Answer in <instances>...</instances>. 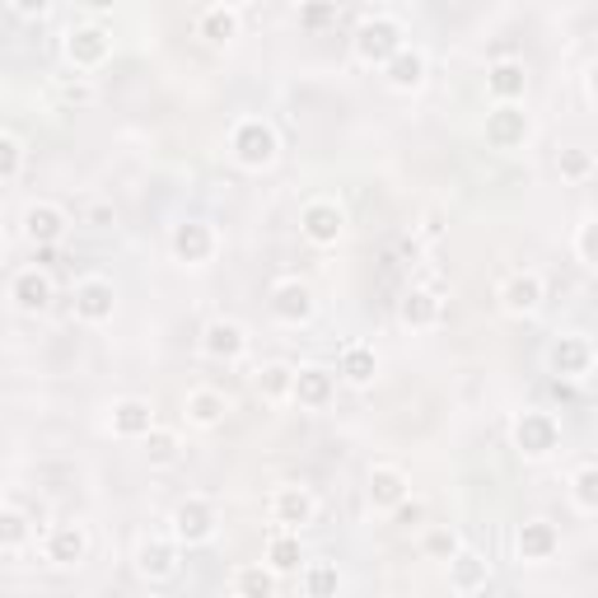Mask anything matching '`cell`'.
<instances>
[{
  "label": "cell",
  "mask_w": 598,
  "mask_h": 598,
  "mask_svg": "<svg viewBox=\"0 0 598 598\" xmlns=\"http://www.w3.org/2000/svg\"><path fill=\"white\" fill-rule=\"evenodd\" d=\"M230 154H234V164L239 169H249V173H262V169H272L276 164V154H280V136L267 117H239L234 122V131H230Z\"/></svg>",
  "instance_id": "1"
},
{
  "label": "cell",
  "mask_w": 598,
  "mask_h": 598,
  "mask_svg": "<svg viewBox=\"0 0 598 598\" xmlns=\"http://www.w3.org/2000/svg\"><path fill=\"white\" fill-rule=\"evenodd\" d=\"M407 47V33H402V24L393 20V14H365L356 38H350V51H356V61L365 66H389L398 51Z\"/></svg>",
  "instance_id": "2"
},
{
  "label": "cell",
  "mask_w": 598,
  "mask_h": 598,
  "mask_svg": "<svg viewBox=\"0 0 598 598\" xmlns=\"http://www.w3.org/2000/svg\"><path fill=\"white\" fill-rule=\"evenodd\" d=\"M216 529H220V515L206 496H187L169 515V538L179 542V548H202V542L216 538Z\"/></svg>",
  "instance_id": "3"
},
{
  "label": "cell",
  "mask_w": 598,
  "mask_h": 598,
  "mask_svg": "<svg viewBox=\"0 0 598 598\" xmlns=\"http://www.w3.org/2000/svg\"><path fill=\"white\" fill-rule=\"evenodd\" d=\"M594 342L585 332H566V337H556L552 350H548V369L556 375V383H585L594 375Z\"/></svg>",
  "instance_id": "4"
},
{
  "label": "cell",
  "mask_w": 598,
  "mask_h": 598,
  "mask_svg": "<svg viewBox=\"0 0 598 598\" xmlns=\"http://www.w3.org/2000/svg\"><path fill=\"white\" fill-rule=\"evenodd\" d=\"M299 234H304L313 249H332V243H342V234H346V210L332 197L304 202V210H299Z\"/></svg>",
  "instance_id": "5"
},
{
  "label": "cell",
  "mask_w": 598,
  "mask_h": 598,
  "mask_svg": "<svg viewBox=\"0 0 598 598\" xmlns=\"http://www.w3.org/2000/svg\"><path fill=\"white\" fill-rule=\"evenodd\" d=\"M169 249L183 267H206V262L220 253V234H216V225H206V220H183V225H173Z\"/></svg>",
  "instance_id": "6"
},
{
  "label": "cell",
  "mask_w": 598,
  "mask_h": 598,
  "mask_svg": "<svg viewBox=\"0 0 598 598\" xmlns=\"http://www.w3.org/2000/svg\"><path fill=\"white\" fill-rule=\"evenodd\" d=\"M515 449L524 453V459H548V453L561 449V421L552 412H519Z\"/></svg>",
  "instance_id": "7"
},
{
  "label": "cell",
  "mask_w": 598,
  "mask_h": 598,
  "mask_svg": "<svg viewBox=\"0 0 598 598\" xmlns=\"http://www.w3.org/2000/svg\"><path fill=\"white\" fill-rule=\"evenodd\" d=\"M108 57H113V33L103 24L90 20V24H76L66 33V61L76 66L80 76H84V70H99Z\"/></svg>",
  "instance_id": "8"
},
{
  "label": "cell",
  "mask_w": 598,
  "mask_h": 598,
  "mask_svg": "<svg viewBox=\"0 0 598 598\" xmlns=\"http://www.w3.org/2000/svg\"><path fill=\"white\" fill-rule=\"evenodd\" d=\"M267 509H272V524H276V529L299 533L304 524H313V515H319V501H313V491H309V486L286 482V486H276V491H272Z\"/></svg>",
  "instance_id": "9"
},
{
  "label": "cell",
  "mask_w": 598,
  "mask_h": 598,
  "mask_svg": "<svg viewBox=\"0 0 598 598\" xmlns=\"http://www.w3.org/2000/svg\"><path fill=\"white\" fill-rule=\"evenodd\" d=\"M529 131H533V122L519 103H496V108L486 113V146L491 150H519L524 140H529Z\"/></svg>",
  "instance_id": "10"
},
{
  "label": "cell",
  "mask_w": 598,
  "mask_h": 598,
  "mask_svg": "<svg viewBox=\"0 0 598 598\" xmlns=\"http://www.w3.org/2000/svg\"><path fill=\"white\" fill-rule=\"evenodd\" d=\"M313 309H319V299L304 280H276L272 286V319L286 323V327H304L313 319Z\"/></svg>",
  "instance_id": "11"
},
{
  "label": "cell",
  "mask_w": 598,
  "mask_h": 598,
  "mask_svg": "<svg viewBox=\"0 0 598 598\" xmlns=\"http://www.w3.org/2000/svg\"><path fill=\"white\" fill-rule=\"evenodd\" d=\"M66 230H70V216L57 202H33L24 210V239L33 243V249H57V243L66 239Z\"/></svg>",
  "instance_id": "12"
},
{
  "label": "cell",
  "mask_w": 598,
  "mask_h": 598,
  "mask_svg": "<svg viewBox=\"0 0 598 598\" xmlns=\"http://www.w3.org/2000/svg\"><path fill=\"white\" fill-rule=\"evenodd\" d=\"M117 313V290H113V280H103V276H84L76 280V319L80 323H108Z\"/></svg>",
  "instance_id": "13"
},
{
  "label": "cell",
  "mask_w": 598,
  "mask_h": 598,
  "mask_svg": "<svg viewBox=\"0 0 598 598\" xmlns=\"http://www.w3.org/2000/svg\"><path fill=\"white\" fill-rule=\"evenodd\" d=\"M542 299H548V280H542L538 272H515L501 286V309L509 313V319H529V313L542 309Z\"/></svg>",
  "instance_id": "14"
},
{
  "label": "cell",
  "mask_w": 598,
  "mask_h": 598,
  "mask_svg": "<svg viewBox=\"0 0 598 598\" xmlns=\"http://www.w3.org/2000/svg\"><path fill=\"white\" fill-rule=\"evenodd\" d=\"M243 350H249V327L234 323V319H210L202 327V356L210 360H243Z\"/></svg>",
  "instance_id": "15"
},
{
  "label": "cell",
  "mask_w": 598,
  "mask_h": 598,
  "mask_svg": "<svg viewBox=\"0 0 598 598\" xmlns=\"http://www.w3.org/2000/svg\"><path fill=\"white\" fill-rule=\"evenodd\" d=\"M43 556L51 561V566H61V571L80 566V561L90 556V529H84V524H57V529L47 533V542H43Z\"/></svg>",
  "instance_id": "16"
},
{
  "label": "cell",
  "mask_w": 598,
  "mask_h": 598,
  "mask_svg": "<svg viewBox=\"0 0 598 598\" xmlns=\"http://www.w3.org/2000/svg\"><path fill=\"white\" fill-rule=\"evenodd\" d=\"M369 505L375 509H383V515H393V509L412 496V478L402 468H393V463H375L369 468Z\"/></svg>",
  "instance_id": "17"
},
{
  "label": "cell",
  "mask_w": 598,
  "mask_h": 598,
  "mask_svg": "<svg viewBox=\"0 0 598 598\" xmlns=\"http://www.w3.org/2000/svg\"><path fill=\"white\" fill-rule=\"evenodd\" d=\"M290 398L299 402V407H309V412H323L332 398H337V375H332L327 365H304V369H295V389Z\"/></svg>",
  "instance_id": "18"
},
{
  "label": "cell",
  "mask_w": 598,
  "mask_h": 598,
  "mask_svg": "<svg viewBox=\"0 0 598 598\" xmlns=\"http://www.w3.org/2000/svg\"><path fill=\"white\" fill-rule=\"evenodd\" d=\"M10 299H14V309L20 313H43L51 299H57V286H51V272L43 267H24V272H14L10 280Z\"/></svg>",
  "instance_id": "19"
},
{
  "label": "cell",
  "mask_w": 598,
  "mask_h": 598,
  "mask_svg": "<svg viewBox=\"0 0 598 598\" xmlns=\"http://www.w3.org/2000/svg\"><path fill=\"white\" fill-rule=\"evenodd\" d=\"M486 94H491V103H524V94H529V70H524V61H515V57L491 61Z\"/></svg>",
  "instance_id": "20"
},
{
  "label": "cell",
  "mask_w": 598,
  "mask_h": 598,
  "mask_svg": "<svg viewBox=\"0 0 598 598\" xmlns=\"http://www.w3.org/2000/svg\"><path fill=\"white\" fill-rule=\"evenodd\" d=\"M515 552H519V561H552L561 552V529H556V524H548V519L519 524Z\"/></svg>",
  "instance_id": "21"
},
{
  "label": "cell",
  "mask_w": 598,
  "mask_h": 598,
  "mask_svg": "<svg viewBox=\"0 0 598 598\" xmlns=\"http://www.w3.org/2000/svg\"><path fill=\"white\" fill-rule=\"evenodd\" d=\"M108 426H113L117 439H146L154 426H160V421H154V407H150L146 398H122V402H113Z\"/></svg>",
  "instance_id": "22"
},
{
  "label": "cell",
  "mask_w": 598,
  "mask_h": 598,
  "mask_svg": "<svg viewBox=\"0 0 598 598\" xmlns=\"http://www.w3.org/2000/svg\"><path fill=\"white\" fill-rule=\"evenodd\" d=\"M230 416V398H225L220 389H192L183 398V421L197 430H216L220 421Z\"/></svg>",
  "instance_id": "23"
},
{
  "label": "cell",
  "mask_w": 598,
  "mask_h": 598,
  "mask_svg": "<svg viewBox=\"0 0 598 598\" xmlns=\"http://www.w3.org/2000/svg\"><path fill=\"white\" fill-rule=\"evenodd\" d=\"M398 319L407 327H416V332H426V327H435L439 319H445V299H439L430 286H412L398 304Z\"/></svg>",
  "instance_id": "24"
},
{
  "label": "cell",
  "mask_w": 598,
  "mask_h": 598,
  "mask_svg": "<svg viewBox=\"0 0 598 598\" xmlns=\"http://www.w3.org/2000/svg\"><path fill=\"white\" fill-rule=\"evenodd\" d=\"M486 579H491V561L482 552L459 548L449 556V589L453 594H478V589H486Z\"/></svg>",
  "instance_id": "25"
},
{
  "label": "cell",
  "mask_w": 598,
  "mask_h": 598,
  "mask_svg": "<svg viewBox=\"0 0 598 598\" xmlns=\"http://www.w3.org/2000/svg\"><path fill=\"white\" fill-rule=\"evenodd\" d=\"M383 80H389V90H398V94H416L421 84H426V51L407 43L389 66H383Z\"/></svg>",
  "instance_id": "26"
},
{
  "label": "cell",
  "mask_w": 598,
  "mask_h": 598,
  "mask_svg": "<svg viewBox=\"0 0 598 598\" xmlns=\"http://www.w3.org/2000/svg\"><path fill=\"white\" fill-rule=\"evenodd\" d=\"M342 383H350V389H369V383L379 379V356H375V346H365V342H350L342 350V360L337 369H332Z\"/></svg>",
  "instance_id": "27"
},
{
  "label": "cell",
  "mask_w": 598,
  "mask_h": 598,
  "mask_svg": "<svg viewBox=\"0 0 598 598\" xmlns=\"http://www.w3.org/2000/svg\"><path fill=\"white\" fill-rule=\"evenodd\" d=\"M136 571L146 575V579L179 575V542H173V538H146L136 548Z\"/></svg>",
  "instance_id": "28"
},
{
  "label": "cell",
  "mask_w": 598,
  "mask_h": 598,
  "mask_svg": "<svg viewBox=\"0 0 598 598\" xmlns=\"http://www.w3.org/2000/svg\"><path fill=\"white\" fill-rule=\"evenodd\" d=\"M239 24H243V10L239 5H206L197 14V33H202L206 43H216V47L234 43L239 38Z\"/></svg>",
  "instance_id": "29"
},
{
  "label": "cell",
  "mask_w": 598,
  "mask_h": 598,
  "mask_svg": "<svg viewBox=\"0 0 598 598\" xmlns=\"http://www.w3.org/2000/svg\"><path fill=\"white\" fill-rule=\"evenodd\" d=\"M262 566H267L272 575H295L299 566H304V548H299V533L276 529V533L267 538V556H262Z\"/></svg>",
  "instance_id": "30"
},
{
  "label": "cell",
  "mask_w": 598,
  "mask_h": 598,
  "mask_svg": "<svg viewBox=\"0 0 598 598\" xmlns=\"http://www.w3.org/2000/svg\"><path fill=\"white\" fill-rule=\"evenodd\" d=\"M257 393L262 402H290V389H295V365L290 360H267L257 369Z\"/></svg>",
  "instance_id": "31"
},
{
  "label": "cell",
  "mask_w": 598,
  "mask_h": 598,
  "mask_svg": "<svg viewBox=\"0 0 598 598\" xmlns=\"http://www.w3.org/2000/svg\"><path fill=\"white\" fill-rule=\"evenodd\" d=\"M342 594V571L337 561H304V598H337Z\"/></svg>",
  "instance_id": "32"
},
{
  "label": "cell",
  "mask_w": 598,
  "mask_h": 598,
  "mask_svg": "<svg viewBox=\"0 0 598 598\" xmlns=\"http://www.w3.org/2000/svg\"><path fill=\"white\" fill-rule=\"evenodd\" d=\"M234 594L239 598H272L276 594V575L262 566V561H249V566L234 571Z\"/></svg>",
  "instance_id": "33"
},
{
  "label": "cell",
  "mask_w": 598,
  "mask_h": 598,
  "mask_svg": "<svg viewBox=\"0 0 598 598\" xmlns=\"http://www.w3.org/2000/svg\"><path fill=\"white\" fill-rule=\"evenodd\" d=\"M146 459L154 463V468H169V463H179V453H183V439H179V430H169V426H154L146 439Z\"/></svg>",
  "instance_id": "34"
},
{
  "label": "cell",
  "mask_w": 598,
  "mask_h": 598,
  "mask_svg": "<svg viewBox=\"0 0 598 598\" xmlns=\"http://www.w3.org/2000/svg\"><path fill=\"white\" fill-rule=\"evenodd\" d=\"M556 169H561V179L566 183H589L594 179V169H598V160H594V150H585V146H571V150H561V160H556Z\"/></svg>",
  "instance_id": "35"
},
{
  "label": "cell",
  "mask_w": 598,
  "mask_h": 598,
  "mask_svg": "<svg viewBox=\"0 0 598 598\" xmlns=\"http://www.w3.org/2000/svg\"><path fill=\"white\" fill-rule=\"evenodd\" d=\"M51 94H57L61 108H94V103H99V90H94V84L84 80V76H66V80H57V90H51Z\"/></svg>",
  "instance_id": "36"
},
{
  "label": "cell",
  "mask_w": 598,
  "mask_h": 598,
  "mask_svg": "<svg viewBox=\"0 0 598 598\" xmlns=\"http://www.w3.org/2000/svg\"><path fill=\"white\" fill-rule=\"evenodd\" d=\"M571 501L579 515H594L598 509V468L594 463H579V472L571 478Z\"/></svg>",
  "instance_id": "37"
},
{
  "label": "cell",
  "mask_w": 598,
  "mask_h": 598,
  "mask_svg": "<svg viewBox=\"0 0 598 598\" xmlns=\"http://www.w3.org/2000/svg\"><path fill=\"white\" fill-rule=\"evenodd\" d=\"M33 538V524H28V515H20V509H5L0 505V548H24V542Z\"/></svg>",
  "instance_id": "38"
},
{
  "label": "cell",
  "mask_w": 598,
  "mask_h": 598,
  "mask_svg": "<svg viewBox=\"0 0 598 598\" xmlns=\"http://www.w3.org/2000/svg\"><path fill=\"white\" fill-rule=\"evenodd\" d=\"M459 548H463V542H459V533H453V529H426V538H421V552H426L430 561H449Z\"/></svg>",
  "instance_id": "39"
},
{
  "label": "cell",
  "mask_w": 598,
  "mask_h": 598,
  "mask_svg": "<svg viewBox=\"0 0 598 598\" xmlns=\"http://www.w3.org/2000/svg\"><path fill=\"white\" fill-rule=\"evenodd\" d=\"M20 169H24V146H20L14 136L0 131V183L20 179Z\"/></svg>",
  "instance_id": "40"
},
{
  "label": "cell",
  "mask_w": 598,
  "mask_h": 598,
  "mask_svg": "<svg viewBox=\"0 0 598 598\" xmlns=\"http://www.w3.org/2000/svg\"><path fill=\"white\" fill-rule=\"evenodd\" d=\"M337 0H323V5H304L299 10V24L304 28H327V24H337Z\"/></svg>",
  "instance_id": "41"
},
{
  "label": "cell",
  "mask_w": 598,
  "mask_h": 598,
  "mask_svg": "<svg viewBox=\"0 0 598 598\" xmlns=\"http://www.w3.org/2000/svg\"><path fill=\"white\" fill-rule=\"evenodd\" d=\"M594 230H598L594 220H585V225L575 230V257H579V267H594Z\"/></svg>",
  "instance_id": "42"
},
{
  "label": "cell",
  "mask_w": 598,
  "mask_h": 598,
  "mask_svg": "<svg viewBox=\"0 0 598 598\" xmlns=\"http://www.w3.org/2000/svg\"><path fill=\"white\" fill-rule=\"evenodd\" d=\"M393 524H402V529H416V524H426V505L407 496V501L393 509Z\"/></svg>",
  "instance_id": "43"
},
{
  "label": "cell",
  "mask_w": 598,
  "mask_h": 598,
  "mask_svg": "<svg viewBox=\"0 0 598 598\" xmlns=\"http://www.w3.org/2000/svg\"><path fill=\"white\" fill-rule=\"evenodd\" d=\"M51 5L47 0H14V14H20V20H43Z\"/></svg>",
  "instance_id": "44"
},
{
  "label": "cell",
  "mask_w": 598,
  "mask_h": 598,
  "mask_svg": "<svg viewBox=\"0 0 598 598\" xmlns=\"http://www.w3.org/2000/svg\"><path fill=\"white\" fill-rule=\"evenodd\" d=\"M445 234V210H426V220H421V239H439Z\"/></svg>",
  "instance_id": "45"
},
{
  "label": "cell",
  "mask_w": 598,
  "mask_h": 598,
  "mask_svg": "<svg viewBox=\"0 0 598 598\" xmlns=\"http://www.w3.org/2000/svg\"><path fill=\"white\" fill-rule=\"evenodd\" d=\"M113 220H117V216H113V206H94V210H90V225H94V230H108Z\"/></svg>",
  "instance_id": "46"
},
{
  "label": "cell",
  "mask_w": 598,
  "mask_h": 598,
  "mask_svg": "<svg viewBox=\"0 0 598 598\" xmlns=\"http://www.w3.org/2000/svg\"><path fill=\"white\" fill-rule=\"evenodd\" d=\"M0 505H5V491H0Z\"/></svg>",
  "instance_id": "47"
},
{
  "label": "cell",
  "mask_w": 598,
  "mask_h": 598,
  "mask_svg": "<svg viewBox=\"0 0 598 598\" xmlns=\"http://www.w3.org/2000/svg\"><path fill=\"white\" fill-rule=\"evenodd\" d=\"M160 598H164V594H160Z\"/></svg>",
  "instance_id": "48"
}]
</instances>
